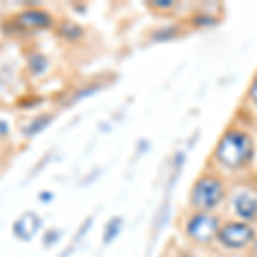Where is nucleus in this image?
I'll return each mask as SVG.
<instances>
[{
	"mask_svg": "<svg viewBox=\"0 0 257 257\" xmlns=\"http://www.w3.org/2000/svg\"><path fill=\"white\" fill-rule=\"evenodd\" d=\"M62 33H64V36H69V38H77V36L82 35L81 28L74 26V24H65V26L62 28Z\"/></svg>",
	"mask_w": 257,
	"mask_h": 257,
	"instance_id": "9b49d317",
	"label": "nucleus"
},
{
	"mask_svg": "<svg viewBox=\"0 0 257 257\" xmlns=\"http://www.w3.org/2000/svg\"><path fill=\"white\" fill-rule=\"evenodd\" d=\"M219 228L221 219L214 213L192 211L184 223V235L197 245H208L216 240Z\"/></svg>",
	"mask_w": 257,
	"mask_h": 257,
	"instance_id": "7ed1b4c3",
	"label": "nucleus"
},
{
	"mask_svg": "<svg viewBox=\"0 0 257 257\" xmlns=\"http://www.w3.org/2000/svg\"><path fill=\"white\" fill-rule=\"evenodd\" d=\"M254 257H257V250H255V254H254Z\"/></svg>",
	"mask_w": 257,
	"mask_h": 257,
	"instance_id": "dca6fc26",
	"label": "nucleus"
},
{
	"mask_svg": "<svg viewBox=\"0 0 257 257\" xmlns=\"http://www.w3.org/2000/svg\"><path fill=\"white\" fill-rule=\"evenodd\" d=\"M226 190L223 182L214 175H202L196 180L189 194V204L194 211L213 213L225 201Z\"/></svg>",
	"mask_w": 257,
	"mask_h": 257,
	"instance_id": "f03ea898",
	"label": "nucleus"
},
{
	"mask_svg": "<svg viewBox=\"0 0 257 257\" xmlns=\"http://www.w3.org/2000/svg\"><path fill=\"white\" fill-rule=\"evenodd\" d=\"M122 225H123L122 218H118V216L111 218L110 221L105 225V231H103V242H105V243L113 242V240L120 235V231H122Z\"/></svg>",
	"mask_w": 257,
	"mask_h": 257,
	"instance_id": "6e6552de",
	"label": "nucleus"
},
{
	"mask_svg": "<svg viewBox=\"0 0 257 257\" xmlns=\"http://www.w3.org/2000/svg\"><path fill=\"white\" fill-rule=\"evenodd\" d=\"M233 213L240 221L252 223L257 219V196L254 192H238L233 197Z\"/></svg>",
	"mask_w": 257,
	"mask_h": 257,
	"instance_id": "39448f33",
	"label": "nucleus"
},
{
	"mask_svg": "<svg viewBox=\"0 0 257 257\" xmlns=\"http://www.w3.org/2000/svg\"><path fill=\"white\" fill-rule=\"evenodd\" d=\"M18 23L21 28H31V30H41L52 24V19L43 11H26L19 14Z\"/></svg>",
	"mask_w": 257,
	"mask_h": 257,
	"instance_id": "0eeeda50",
	"label": "nucleus"
},
{
	"mask_svg": "<svg viewBox=\"0 0 257 257\" xmlns=\"http://www.w3.org/2000/svg\"><path fill=\"white\" fill-rule=\"evenodd\" d=\"M250 98L257 103V74H255L254 84H252V88H250Z\"/></svg>",
	"mask_w": 257,
	"mask_h": 257,
	"instance_id": "ddd939ff",
	"label": "nucleus"
},
{
	"mask_svg": "<svg viewBox=\"0 0 257 257\" xmlns=\"http://www.w3.org/2000/svg\"><path fill=\"white\" fill-rule=\"evenodd\" d=\"M9 131V127H7L6 122H0V134H6V132Z\"/></svg>",
	"mask_w": 257,
	"mask_h": 257,
	"instance_id": "4468645a",
	"label": "nucleus"
},
{
	"mask_svg": "<svg viewBox=\"0 0 257 257\" xmlns=\"http://www.w3.org/2000/svg\"><path fill=\"white\" fill-rule=\"evenodd\" d=\"M153 6L158 7V9H172L175 4L168 2V0H155V2H153Z\"/></svg>",
	"mask_w": 257,
	"mask_h": 257,
	"instance_id": "f8f14e48",
	"label": "nucleus"
},
{
	"mask_svg": "<svg viewBox=\"0 0 257 257\" xmlns=\"http://www.w3.org/2000/svg\"><path fill=\"white\" fill-rule=\"evenodd\" d=\"M50 197H52V196H50V192H43V196H41V199H43V201H48Z\"/></svg>",
	"mask_w": 257,
	"mask_h": 257,
	"instance_id": "2eb2a0df",
	"label": "nucleus"
},
{
	"mask_svg": "<svg viewBox=\"0 0 257 257\" xmlns=\"http://www.w3.org/2000/svg\"><path fill=\"white\" fill-rule=\"evenodd\" d=\"M50 122V117H47V115H45V117H40V118H36V120H33L31 122V125H28L26 127V134L28 136H33V134H36V132H40L41 128H45L47 127V123Z\"/></svg>",
	"mask_w": 257,
	"mask_h": 257,
	"instance_id": "9d476101",
	"label": "nucleus"
},
{
	"mask_svg": "<svg viewBox=\"0 0 257 257\" xmlns=\"http://www.w3.org/2000/svg\"><path fill=\"white\" fill-rule=\"evenodd\" d=\"M41 228V219L35 213L28 211L14 223V233L21 240H31L35 233Z\"/></svg>",
	"mask_w": 257,
	"mask_h": 257,
	"instance_id": "423d86ee",
	"label": "nucleus"
},
{
	"mask_svg": "<svg viewBox=\"0 0 257 257\" xmlns=\"http://www.w3.org/2000/svg\"><path fill=\"white\" fill-rule=\"evenodd\" d=\"M254 156V143L250 136L243 131H228L219 139L216 149H214V158L223 167L237 170L243 168Z\"/></svg>",
	"mask_w": 257,
	"mask_h": 257,
	"instance_id": "f257e3e1",
	"label": "nucleus"
},
{
	"mask_svg": "<svg viewBox=\"0 0 257 257\" xmlns=\"http://www.w3.org/2000/svg\"><path fill=\"white\" fill-rule=\"evenodd\" d=\"M48 65V60L43 55H33L30 59V69L33 74H41Z\"/></svg>",
	"mask_w": 257,
	"mask_h": 257,
	"instance_id": "1a4fd4ad",
	"label": "nucleus"
},
{
	"mask_svg": "<svg viewBox=\"0 0 257 257\" xmlns=\"http://www.w3.org/2000/svg\"><path fill=\"white\" fill-rule=\"evenodd\" d=\"M257 240V231L252 223L247 221H226L221 223L216 242L228 250H245Z\"/></svg>",
	"mask_w": 257,
	"mask_h": 257,
	"instance_id": "20e7f679",
	"label": "nucleus"
}]
</instances>
